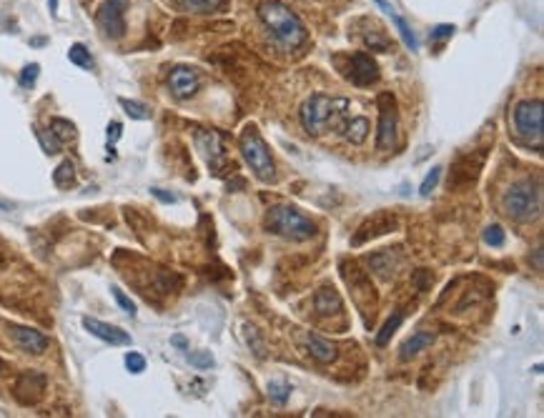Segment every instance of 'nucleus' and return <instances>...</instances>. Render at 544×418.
Instances as JSON below:
<instances>
[{"label": "nucleus", "instance_id": "nucleus-1", "mask_svg": "<svg viewBox=\"0 0 544 418\" xmlns=\"http://www.w3.org/2000/svg\"><path fill=\"white\" fill-rule=\"evenodd\" d=\"M258 15H261L263 25L274 33V38H279L283 45L288 48H296L306 40V28L301 23V18L294 10H288L283 3L279 0H266L258 8Z\"/></svg>", "mask_w": 544, "mask_h": 418}, {"label": "nucleus", "instance_id": "nucleus-2", "mask_svg": "<svg viewBox=\"0 0 544 418\" xmlns=\"http://www.w3.org/2000/svg\"><path fill=\"white\" fill-rule=\"evenodd\" d=\"M238 148H241V156H244V161L249 163V168L254 170V175H256L258 181H263V183L276 181L274 158H271L269 145L263 143L261 133L256 131V125H246L244 131H241Z\"/></svg>", "mask_w": 544, "mask_h": 418}, {"label": "nucleus", "instance_id": "nucleus-3", "mask_svg": "<svg viewBox=\"0 0 544 418\" xmlns=\"http://www.w3.org/2000/svg\"><path fill=\"white\" fill-rule=\"evenodd\" d=\"M349 108V100H336L329 98L324 93H313L311 98L304 103L301 108V123L306 128V133L319 136L324 133L329 125H334L339 120V115Z\"/></svg>", "mask_w": 544, "mask_h": 418}, {"label": "nucleus", "instance_id": "nucleus-4", "mask_svg": "<svg viewBox=\"0 0 544 418\" xmlns=\"http://www.w3.org/2000/svg\"><path fill=\"white\" fill-rule=\"evenodd\" d=\"M502 206L512 220H532L539 216V208H542V193H539V186L532 183L529 178L509 186V191L502 198Z\"/></svg>", "mask_w": 544, "mask_h": 418}, {"label": "nucleus", "instance_id": "nucleus-5", "mask_svg": "<svg viewBox=\"0 0 544 418\" xmlns=\"http://www.w3.org/2000/svg\"><path fill=\"white\" fill-rule=\"evenodd\" d=\"M269 228L288 241H309L316 236V223L291 206H276L269 213Z\"/></svg>", "mask_w": 544, "mask_h": 418}, {"label": "nucleus", "instance_id": "nucleus-6", "mask_svg": "<svg viewBox=\"0 0 544 418\" xmlns=\"http://www.w3.org/2000/svg\"><path fill=\"white\" fill-rule=\"evenodd\" d=\"M514 125L527 143L542 145L544 138V108L542 100H524L514 108Z\"/></svg>", "mask_w": 544, "mask_h": 418}, {"label": "nucleus", "instance_id": "nucleus-7", "mask_svg": "<svg viewBox=\"0 0 544 418\" xmlns=\"http://www.w3.org/2000/svg\"><path fill=\"white\" fill-rule=\"evenodd\" d=\"M341 275H344L346 286H349L351 294H354V303H357L364 313L371 311V316H374L376 294H374V286H371V278L366 275V271L359 268L357 263L341 261Z\"/></svg>", "mask_w": 544, "mask_h": 418}, {"label": "nucleus", "instance_id": "nucleus-8", "mask_svg": "<svg viewBox=\"0 0 544 418\" xmlns=\"http://www.w3.org/2000/svg\"><path fill=\"white\" fill-rule=\"evenodd\" d=\"M396 128H399V113H396V100L391 93L379 95V131H376V148L389 150L396 145Z\"/></svg>", "mask_w": 544, "mask_h": 418}, {"label": "nucleus", "instance_id": "nucleus-9", "mask_svg": "<svg viewBox=\"0 0 544 418\" xmlns=\"http://www.w3.org/2000/svg\"><path fill=\"white\" fill-rule=\"evenodd\" d=\"M394 228H399V218H396L394 213H391V211H379V213H374L371 218H366L362 225H359V231L354 233V238H351V246H354V248H359V246L369 243V241H374V238L387 236V233H391Z\"/></svg>", "mask_w": 544, "mask_h": 418}, {"label": "nucleus", "instance_id": "nucleus-10", "mask_svg": "<svg viewBox=\"0 0 544 418\" xmlns=\"http://www.w3.org/2000/svg\"><path fill=\"white\" fill-rule=\"evenodd\" d=\"M196 145H199L201 156L206 158L208 168L219 175L221 170L228 166V156H226V145L224 138L216 131H199L196 133Z\"/></svg>", "mask_w": 544, "mask_h": 418}, {"label": "nucleus", "instance_id": "nucleus-11", "mask_svg": "<svg viewBox=\"0 0 544 418\" xmlns=\"http://www.w3.org/2000/svg\"><path fill=\"white\" fill-rule=\"evenodd\" d=\"M484 158H487V150H479V153H469V156L459 158V161L451 166L449 188L472 186V183L479 178V170H482V166H484Z\"/></svg>", "mask_w": 544, "mask_h": 418}, {"label": "nucleus", "instance_id": "nucleus-12", "mask_svg": "<svg viewBox=\"0 0 544 418\" xmlns=\"http://www.w3.org/2000/svg\"><path fill=\"white\" fill-rule=\"evenodd\" d=\"M125 0H106L98 10V28L108 38H121L125 33Z\"/></svg>", "mask_w": 544, "mask_h": 418}, {"label": "nucleus", "instance_id": "nucleus-13", "mask_svg": "<svg viewBox=\"0 0 544 418\" xmlns=\"http://www.w3.org/2000/svg\"><path fill=\"white\" fill-rule=\"evenodd\" d=\"M83 328H86L91 336L100 338V341H106V344H111V346H131V336H128L123 328H118V325L103 323V321L86 316V319H83Z\"/></svg>", "mask_w": 544, "mask_h": 418}, {"label": "nucleus", "instance_id": "nucleus-14", "mask_svg": "<svg viewBox=\"0 0 544 418\" xmlns=\"http://www.w3.org/2000/svg\"><path fill=\"white\" fill-rule=\"evenodd\" d=\"M43 391H45V376L38 373V371H28V373L20 376L18 383H15V396H18V401L25 403V406L36 403V401L43 396Z\"/></svg>", "mask_w": 544, "mask_h": 418}, {"label": "nucleus", "instance_id": "nucleus-15", "mask_svg": "<svg viewBox=\"0 0 544 418\" xmlns=\"http://www.w3.org/2000/svg\"><path fill=\"white\" fill-rule=\"evenodd\" d=\"M351 83L354 86H371L379 81V65L374 63V58L366 53H354L351 56Z\"/></svg>", "mask_w": 544, "mask_h": 418}, {"label": "nucleus", "instance_id": "nucleus-16", "mask_svg": "<svg viewBox=\"0 0 544 418\" xmlns=\"http://www.w3.org/2000/svg\"><path fill=\"white\" fill-rule=\"evenodd\" d=\"M199 86H201V78L194 68H183L181 65V68L171 70L169 88L176 98H191V95L199 90Z\"/></svg>", "mask_w": 544, "mask_h": 418}, {"label": "nucleus", "instance_id": "nucleus-17", "mask_svg": "<svg viewBox=\"0 0 544 418\" xmlns=\"http://www.w3.org/2000/svg\"><path fill=\"white\" fill-rule=\"evenodd\" d=\"M13 341L20 351L25 353H33V356H40L45 348H48V336H43L36 328H25V325H13Z\"/></svg>", "mask_w": 544, "mask_h": 418}, {"label": "nucleus", "instance_id": "nucleus-18", "mask_svg": "<svg viewBox=\"0 0 544 418\" xmlns=\"http://www.w3.org/2000/svg\"><path fill=\"white\" fill-rule=\"evenodd\" d=\"M369 266L376 275H382V278H391L396 273V268L401 266V256H399V248L394 250H379V253H371L369 256Z\"/></svg>", "mask_w": 544, "mask_h": 418}, {"label": "nucleus", "instance_id": "nucleus-19", "mask_svg": "<svg viewBox=\"0 0 544 418\" xmlns=\"http://www.w3.org/2000/svg\"><path fill=\"white\" fill-rule=\"evenodd\" d=\"M313 306H316V313H319V316H332V313L341 311V298H339L336 288H332V286L319 288L316 296H313Z\"/></svg>", "mask_w": 544, "mask_h": 418}, {"label": "nucleus", "instance_id": "nucleus-20", "mask_svg": "<svg viewBox=\"0 0 544 418\" xmlns=\"http://www.w3.org/2000/svg\"><path fill=\"white\" fill-rule=\"evenodd\" d=\"M434 333L432 331H417L412 338H407L404 344H401V351H399V358L401 361H409V358H414L417 353H421L424 348H429V346L434 344Z\"/></svg>", "mask_w": 544, "mask_h": 418}, {"label": "nucleus", "instance_id": "nucleus-21", "mask_svg": "<svg viewBox=\"0 0 544 418\" xmlns=\"http://www.w3.org/2000/svg\"><path fill=\"white\" fill-rule=\"evenodd\" d=\"M306 351L319 363L336 361V346L329 344V341H324V338H319V336H313V333H309L306 336Z\"/></svg>", "mask_w": 544, "mask_h": 418}, {"label": "nucleus", "instance_id": "nucleus-22", "mask_svg": "<svg viewBox=\"0 0 544 418\" xmlns=\"http://www.w3.org/2000/svg\"><path fill=\"white\" fill-rule=\"evenodd\" d=\"M369 120L364 118V115H359V118H351L349 125H346V140L354 145H362L364 140H366V136H369Z\"/></svg>", "mask_w": 544, "mask_h": 418}, {"label": "nucleus", "instance_id": "nucleus-23", "mask_svg": "<svg viewBox=\"0 0 544 418\" xmlns=\"http://www.w3.org/2000/svg\"><path fill=\"white\" fill-rule=\"evenodd\" d=\"M53 183H56L58 188H70L75 183V166L70 161H63L61 166L56 168V173H53Z\"/></svg>", "mask_w": 544, "mask_h": 418}, {"label": "nucleus", "instance_id": "nucleus-24", "mask_svg": "<svg viewBox=\"0 0 544 418\" xmlns=\"http://www.w3.org/2000/svg\"><path fill=\"white\" fill-rule=\"evenodd\" d=\"M68 61L78 68H93V58H91V50L86 48L83 43H73L68 50Z\"/></svg>", "mask_w": 544, "mask_h": 418}, {"label": "nucleus", "instance_id": "nucleus-25", "mask_svg": "<svg viewBox=\"0 0 544 418\" xmlns=\"http://www.w3.org/2000/svg\"><path fill=\"white\" fill-rule=\"evenodd\" d=\"M50 133H53L61 143H68V140H73L75 138V125L65 118H53L50 120Z\"/></svg>", "mask_w": 544, "mask_h": 418}, {"label": "nucleus", "instance_id": "nucleus-26", "mask_svg": "<svg viewBox=\"0 0 544 418\" xmlns=\"http://www.w3.org/2000/svg\"><path fill=\"white\" fill-rule=\"evenodd\" d=\"M364 40H366V45H369L371 50H379V53H389V50L394 48L391 40L387 38V33H384L379 25H376L374 33H364Z\"/></svg>", "mask_w": 544, "mask_h": 418}, {"label": "nucleus", "instance_id": "nucleus-27", "mask_svg": "<svg viewBox=\"0 0 544 418\" xmlns=\"http://www.w3.org/2000/svg\"><path fill=\"white\" fill-rule=\"evenodd\" d=\"M391 20H394L396 31H399V35H401V40H404V45H407L409 50H419V40H417V35H414V31L409 28L407 20L399 18L396 13H391Z\"/></svg>", "mask_w": 544, "mask_h": 418}, {"label": "nucleus", "instance_id": "nucleus-28", "mask_svg": "<svg viewBox=\"0 0 544 418\" xmlns=\"http://www.w3.org/2000/svg\"><path fill=\"white\" fill-rule=\"evenodd\" d=\"M401 323H404V313L396 311L394 316H391V319H389L387 323H384L382 331H379V336H376V344H379V346H387L389 341H391V336H394L396 328H399Z\"/></svg>", "mask_w": 544, "mask_h": 418}, {"label": "nucleus", "instance_id": "nucleus-29", "mask_svg": "<svg viewBox=\"0 0 544 418\" xmlns=\"http://www.w3.org/2000/svg\"><path fill=\"white\" fill-rule=\"evenodd\" d=\"M121 106H123V111L128 113L131 118H136V120H148V118H150L148 106H143V103H138V100L121 98Z\"/></svg>", "mask_w": 544, "mask_h": 418}, {"label": "nucleus", "instance_id": "nucleus-30", "mask_svg": "<svg viewBox=\"0 0 544 418\" xmlns=\"http://www.w3.org/2000/svg\"><path fill=\"white\" fill-rule=\"evenodd\" d=\"M288 396H291V386H288L286 381H271L269 383V399L274 401V403L283 406V403L288 401Z\"/></svg>", "mask_w": 544, "mask_h": 418}, {"label": "nucleus", "instance_id": "nucleus-31", "mask_svg": "<svg viewBox=\"0 0 544 418\" xmlns=\"http://www.w3.org/2000/svg\"><path fill=\"white\" fill-rule=\"evenodd\" d=\"M504 241H507V233H504L502 225H489L487 231H484V243L492 246V248H502Z\"/></svg>", "mask_w": 544, "mask_h": 418}, {"label": "nucleus", "instance_id": "nucleus-32", "mask_svg": "<svg viewBox=\"0 0 544 418\" xmlns=\"http://www.w3.org/2000/svg\"><path fill=\"white\" fill-rule=\"evenodd\" d=\"M111 294H113V298H116V303H118V306L123 308V311L128 313V316H136V313H138V311H136V303H133V300L128 298V296H125L123 291H121V288L113 286V288H111Z\"/></svg>", "mask_w": 544, "mask_h": 418}, {"label": "nucleus", "instance_id": "nucleus-33", "mask_svg": "<svg viewBox=\"0 0 544 418\" xmlns=\"http://www.w3.org/2000/svg\"><path fill=\"white\" fill-rule=\"evenodd\" d=\"M183 3H186V8H191V10H196V13H211V10H216L224 0H183Z\"/></svg>", "mask_w": 544, "mask_h": 418}, {"label": "nucleus", "instance_id": "nucleus-34", "mask_svg": "<svg viewBox=\"0 0 544 418\" xmlns=\"http://www.w3.org/2000/svg\"><path fill=\"white\" fill-rule=\"evenodd\" d=\"M125 369L131 371V373H143V371H146V358L141 356V353H136V351L125 353Z\"/></svg>", "mask_w": 544, "mask_h": 418}, {"label": "nucleus", "instance_id": "nucleus-35", "mask_svg": "<svg viewBox=\"0 0 544 418\" xmlns=\"http://www.w3.org/2000/svg\"><path fill=\"white\" fill-rule=\"evenodd\" d=\"M38 138H40V145H43V150H45V153H58V150H61V140H58V138L56 136H53V133H40V131H38Z\"/></svg>", "mask_w": 544, "mask_h": 418}, {"label": "nucleus", "instance_id": "nucleus-36", "mask_svg": "<svg viewBox=\"0 0 544 418\" xmlns=\"http://www.w3.org/2000/svg\"><path fill=\"white\" fill-rule=\"evenodd\" d=\"M439 178H442V168H432V173L426 175L424 183H421V188H419V193L424 195V198H426V195H429V193H432L434 188H437Z\"/></svg>", "mask_w": 544, "mask_h": 418}, {"label": "nucleus", "instance_id": "nucleus-37", "mask_svg": "<svg viewBox=\"0 0 544 418\" xmlns=\"http://www.w3.org/2000/svg\"><path fill=\"white\" fill-rule=\"evenodd\" d=\"M38 73H40V65H38V63H31V65H25L23 73H20V86H23V88H31L33 83H36Z\"/></svg>", "mask_w": 544, "mask_h": 418}, {"label": "nucleus", "instance_id": "nucleus-38", "mask_svg": "<svg viewBox=\"0 0 544 418\" xmlns=\"http://www.w3.org/2000/svg\"><path fill=\"white\" fill-rule=\"evenodd\" d=\"M188 361H191V366H196V369H211V366H213V356L208 353V351L191 353V356H188Z\"/></svg>", "mask_w": 544, "mask_h": 418}, {"label": "nucleus", "instance_id": "nucleus-39", "mask_svg": "<svg viewBox=\"0 0 544 418\" xmlns=\"http://www.w3.org/2000/svg\"><path fill=\"white\" fill-rule=\"evenodd\" d=\"M412 281H414V286L419 288V291H429V288H432V283H434V275L429 273V271L421 268V271H417V273H414Z\"/></svg>", "mask_w": 544, "mask_h": 418}, {"label": "nucleus", "instance_id": "nucleus-40", "mask_svg": "<svg viewBox=\"0 0 544 418\" xmlns=\"http://www.w3.org/2000/svg\"><path fill=\"white\" fill-rule=\"evenodd\" d=\"M454 35V25H437L432 31V38L434 40H446V38Z\"/></svg>", "mask_w": 544, "mask_h": 418}, {"label": "nucleus", "instance_id": "nucleus-41", "mask_svg": "<svg viewBox=\"0 0 544 418\" xmlns=\"http://www.w3.org/2000/svg\"><path fill=\"white\" fill-rule=\"evenodd\" d=\"M121 133H123V125H121L118 120L108 123V143H116V140L121 138Z\"/></svg>", "mask_w": 544, "mask_h": 418}, {"label": "nucleus", "instance_id": "nucleus-42", "mask_svg": "<svg viewBox=\"0 0 544 418\" xmlns=\"http://www.w3.org/2000/svg\"><path fill=\"white\" fill-rule=\"evenodd\" d=\"M150 193L156 195L158 200H163V203H176V195H171V193H163L161 188H150Z\"/></svg>", "mask_w": 544, "mask_h": 418}, {"label": "nucleus", "instance_id": "nucleus-43", "mask_svg": "<svg viewBox=\"0 0 544 418\" xmlns=\"http://www.w3.org/2000/svg\"><path fill=\"white\" fill-rule=\"evenodd\" d=\"M374 3H376V6H379V8H382L384 13H389V15H391V13H394V6H391V3H389V0H374Z\"/></svg>", "mask_w": 544, "mask_h": 418}, {"label": "nucleus", "instance_id": "nucleus-44", "mask_svg": "<svg viewBox=\"0 0 544 418\" xmlns=\"http://www.w3.org/2000/svg\"><path fill=\"white\" fill-rule=\"evenodd\" d=\"M171 344L178 346V348H186V338H183V336H173V338H171Z\"/></svg>", "mask_w": 544, "mask_h": 418}, {"label": "nucleus", "instance_id": "nucleus-45", "mask_svg": "<svg viewBox=\"0 0 544 418\" xmlns=\"http://www.w3.org/2000/svg\"><path fill=\"white\" fill-rule=\"evenodd\" d=\"M48 8H50V15L56 18L58 15V0H48Z\"/></svg>", "mask_w": 544, "mask_h": 418}]
</instances>
